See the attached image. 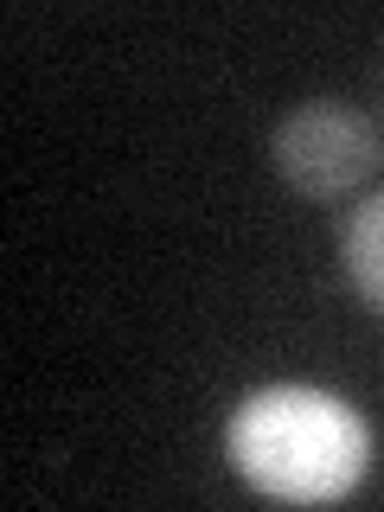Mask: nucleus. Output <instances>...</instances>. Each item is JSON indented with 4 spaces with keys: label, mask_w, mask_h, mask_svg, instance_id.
<instances>
[{
    "label": "nucleus",
    "mask_w": 384,
    "mask_h": 512,
    "mask_svg": "<svg viewBox=\"0 0 384 512\" xmlns=\"http://www.w3.org/2000/svg\"><path fill=\"white\" fill-rule=\"evenodd\" d=\"M231 468L256 493L288 506H333L365 480L372 436H365L359 410L314 384H269L244 397L224 429Z\"/></svg>",
    "instance_id": "1"
},
{
    "label": "nucleus",
    "mask_w": 384,
    "mask_h": 512,
    "mask_svg": "<svg viewBox=\"0 0 384 512\" xmlns=\"http://www.w3.org/2000/svg\"><path fill=\"white\" fill-rule=\"evenodd\" d=\"M276 167L308 199H346L378 167V135L346 103H301L276 128Z\"/></svg>",
    "instance_id": "2"
},
{
    "label": "nucleus",
    "mask_w": 384,
    "mask_h": 512,
    "mask_svg": "<svg viewBox=\"0 0 384 512\" xmlns=\"http://www.w3.org/2000/svg\"><path fill=\"white\" fill-rule=\"evenodd\" d=\"M346 276L384 314V192H372L346 224Z\"/></svg>",
    "instance_id": "3"
}]
</instances>
